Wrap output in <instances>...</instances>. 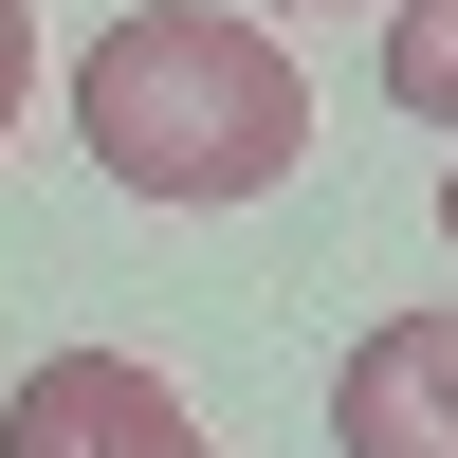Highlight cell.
Masks as SVG:
<instances>
[{"mask_svg": "<svg viewBox=\"0 0 458 458\" xmlns=\"http://www.w3.org/2000/svg\"><path fill=\"white\" fill-rule=\"evenodd\" d=\"M73 147L129 202H257V183L312 165V73L239 0H147L73 55Z\"/></svg>", "mask_w": 458, "mask_h": 458, "instance_id": "cell-1", "label": "cell"}, {"mask_svg": "<svg viewBox=\"0 0 458 458\" xmlns=\"http://www.w3.org/2000/svg\"><path fill=\"white\" fill-rule=\"evenodd\" d=\"M0 458H220V440H202V403H183L147 349H55V367H19V403H0Z\"/></svg>", "mask_w": 458, "mask_h": 458, "instance_id": "cell-2", "label": "cell"}, {"mask_svg": "<svg viewBox=\"0 0 458 458\" xmlns=\"http://www.w3.org/2000/svg\"><path fill=\"white\" fill-rule=\"evenodd\" d=\"M330 440L349 458H458V312H386L330 367Z\"/></svg>", "mask_w": 458, "mask_h": 458, "instance_id": "cell-3", "label": "cell"}, {"mask_svg": "<svg viewBox=\"0 0 458 458\" xmlns=\"http://www.w3.org/2000/svg\"><path fill=\"white\" fill-rule=\"evenodd\" d=\"M386 92L422 129H458V0H386Z\"/></svg>", "mask_w": 458, "mask_h": 458, "instance_id": "cell-4", "label": "cell"}, {"mask_svg": "<svg viewBox=\"0 0 458 458\" xmlns=\"http://www.w3.org/2000/svg\"><path fill=\"white\" fill-rule=\"evenodd\" d=\"M19 92H37V0H0V129H19Z\"/></svg>", "mask_w": 458, "mask_h": 458, "instance_id": "cell-5", "label": "cell"}, {"mask_svg": "<svg viewBox=\"0 0 458 458\" xmlns=\"http://www.w3.org/2000/svg\"><path fill=\"white\" fill-rule=\"evenodd\" d=\"M440 239H458V165H440Z\"/></svg>", "mask_w": 458, "mask_h": 458, "instance_id": "cell-6", "label": "cell"}]
</instances>
